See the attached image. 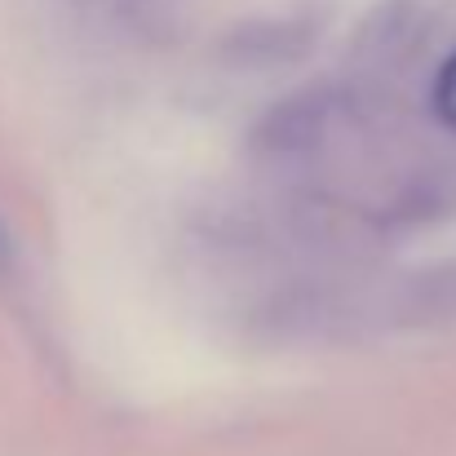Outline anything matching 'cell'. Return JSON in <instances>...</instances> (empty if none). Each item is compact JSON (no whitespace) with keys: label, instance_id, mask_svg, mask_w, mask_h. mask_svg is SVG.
I'll return each mask as SVG.
<instances>
[{"label":"cell","instance_id":"2","mask_svg":"<svg viewBox=\"0 0 456 456\" xmlns=\"http://www.w3.org/2000/svg\"><path fill=\"white\" fill-rule=\"evenodd\" d=\"M9 266V235H4V226H0V271Z\"/></svg>","mask_w":456,"mask_h":456},{"label":"cell","instance_id":"1","mask_svg":"<svg viewBox=\"0 0 456 456\" xmlns=\"http://www.w3.org/2000/svg\"><path fill=\"white\" fill-rule=\"evenodd\" d=\"M435 111L444 125L456 129V53L439 67V80H435Z\"/></svg>","mask_w":456,"mask_h":456}]
</instances>
